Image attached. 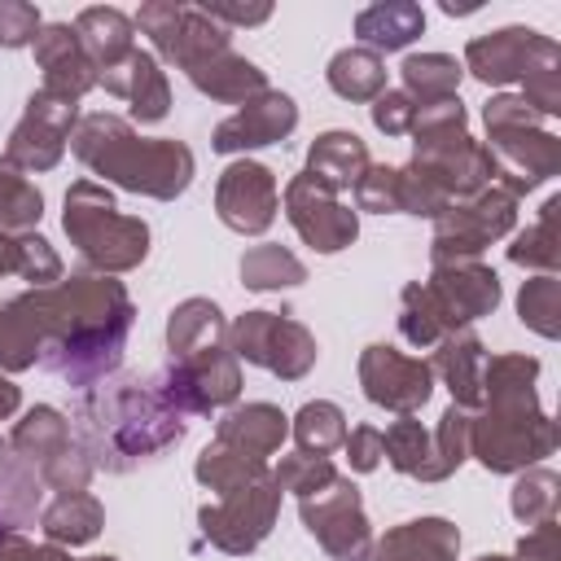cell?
<instances>
[{
    "label": "cell",
    "instance_id": "obj_57",
    "mask_svg": "<svg viewBox=\"0 0 561 561\" xmlns=\"http://www.w3.org/2000/svg\"><path fill=\"white\" fill-rule=\"evenodd\" d=\"M4 272H13V237L0 232V276H4Z\"/></svg>",
    "mask_w": 561,
    "mask_h": 561
},
{
    "label": "cell",
    "instance_id": "obj_45",
    "mask_svg": "<svg viewBox=\"0 0 561 561\" xmlns=\"http://www.w3.org/2000/svg\"><path fill=\"white\" fill-rule=\"evenodd\" d=\"M13 272L22 280H31V289H44V285L61 280V259L39 232H22V237H13Z\"/></svg>",
    "mask_w": 561,
    "mask_h": 561
},
{
    "label": "cell",
    "instance_id": "obj_53",
    "mask_svg": "<svg viewBox=\"0 0 561 561\" xmlns=\"http://www.w3.org/2000/svg\"><path fill=\"white\" fill-rule=\"evenodd\" d=\"M202 13H210L219 26H263L272 18V4H237V0H202Z\"/></svg>",
    "mask_w": 561,
    "mask_h": 561
},
{
    "label": "cell",
    "instance_id": "obj_58",
    "mask_svg": "<svg viewBox=\"0 0 561 561\" xmlns=\"http://www.w3.org/2000/svg\"><path fill=\"white\" fill-rule=\"evenodd\" d=\"M478 561H508V557H500V552H486V557H478Z\"/></svg>",
    "mask_w": 561,
    "mask_h": 561
},
{
    "label": "cell",
    "instance_id": "obj_46",
    "mask_svg": "<svg viewBox=\"0 0 561 561\" xmlns=\"http://www.w3.org/2000/svg\"><path fill=\"white\" fill-rule=\"evenodd\" d=\"M272 478L280 482V491H294V495L302 500V495L320 491L324 482H333L337 469H333L329 456H302V451H294V456H285V460L272 469Z\"/></svg>",
    "mask_w": 561,
    "mask_h": 561
},
{
    "label": "cell",
    "instance_id": "obj_48",
    "mask_svg": "<svg viewBox=\"0 0 561 561\" xmlns=\"http://www.w3.org/2000/svg\"><path fill=\"white\" fill-rule=\"evenodd\" d=\"M39 9L26 0H0V48H26L39 35Z\"/></svg>",
    "mask_w": 561,
    "mask_h": 561
},
{
    "label": "cell",
    "instance_id": "obj_18",
    "mask_svg": "<svg viewBox=\"0 0 561 561\" xmlns=\"http://www.w3.org/2000/svg\"><path fill=\"white\" fill-rule=\"evenodd\" d=\"M486 153L495 162V184L513 197L539 188L561 171V140L543 127H508V131H486Z\"/></svg>",
    "mask_w": 561,
    "mask_h": 561
},
{
    "label": "cell",
    "instance_id": "obj_51",
    "mask_svg": "<svg viewBox=\"0 0 561 561\" xmlns=\"http://www.w3.org/2000/svg\"><path fill=\"white\" fill-rule=\"evenodd\" d=\"M342 451H346V460H351L355 473H373V469L381 465V430H377V425H355V430H346Z\"/></svg>",
    "mask_w": 561,
    "mask_h": 561
},
{
    "label": "cell",
    "instance_id": "obj_23",
    "mask_svg": "<svg viewBox=\"0 0 561 561\" xmlns=\"http://www.w3.org/2000/svg\"><path fill=\"white\" fill-rule=\"evenodd\" d=\"M482 364H486V346L473 329H456L434 346V377H443V386L451 390V403L473 412L482 408Z\"/></svg>",
    "mask_w": 561,
    "mask_h": 561
},
{
    "label": "cell",
    "instance_id": "obj_5",
    "mask_svg": "<svg viewBox=\"0 0 561 561\" xmlns=\"http://www.w3.org/2000/svg\"><path fill=\"white\" fill-rule=\"evenodd\" d=\"M61 228L79 250L83 267H92L96 276L131 272L149 254V224L136 215H123L114 206V193L96 180H75L66 188Z\"/></svg>",
    "mask_w": 561,
    "mask_h": 561
},
{
    "label": "cell",
    "instance_id": "obj_55",
    "mask_svg": "<svg viewBox=\"0 0 561 561\" xmlns=\"http://www.w3.org/2000/svg\"><path fill=\"white\" fill-rule=\"evenodd\" d=\"M18 408H22V390L0 373V421H9Z\"/></svg>",
    "mask_w": 561,
    "mask_h": 561
},
{
    "label": "cell",
    "instance_id": "obj_30",
    "mask_svg": "<svg viewBox=\"0 0 561 561\" xmlns=\"http://www.w3.org/2000/svg\"><path fill=\"white\" fill-rule=\"evenodd\" d=\"M224 342H228V320H224L219 302L184 298V302L171 307V316H167V351H171V359H184L193 351L224 346Z\"/></svg>",
    "mask_w": 561,
    "mask_h": 561
},
{
    "label": "cell",
    "instance_id": "obj_35",
    "mask_svg": "<svg viewBox=\"0 0 561 561\" xmlns=\"http://www.w3.org/2000/svg\"><path fill=\"white\" fill-rule=\"evenodd\" d=\"M272 465L267 460H259V456H245L241 447H228V443H206L202 447V456H197V465H193V478L206 486V491H215V495H228V491H237V486H245V482H254V478H263Z\"/></svg>",
    "mask_w": 561,
    "mask_h": 561
},
{
    "label": "cell",
    "instance_id": "obj_14",
    "mask_svg": "<svg viewBox=\"0 0 561 561\" xmlns=\"http://www.w3.org/2000/svg\"><path fill=\"white\" fill-rule=\"evenodd\" d=\"M75 123H79V105L75 101H61L53 92H31L26 96V110L18 118V127L9 131V145H4V162H13L18 171H53L75 136Z\"/></svg>",
    "mask_w": 561,
    "mask_h": 561
},
{
    "label": "cell",
    "instance_id": "obj_50",
    "mask_svg": "<svg viewBox=\"0 0 561 561\" xmlns=\"http://www.w3.org/2000/svg\"><path fill=\"white\" fill-rule=\"evenodd\" d=\"M482 123H486V131H508V127H539L543 118L526 105V96H522V92H500V96H491V101H486Z\"/></svg>",
    "mask_w": 561,
    "mask_h": 561
},
{
    "label": "cell",
    "instance_id": "obj_1",
    "mask_svg": "<svg viewBox=\"0 0 561 561\" xmlns=\"http://www.w3.org/2000/svg\"><path fill=\"white\" fill-rule=\"evenodd\" d=\"M136 307L114 276H70L44 289H26L0 307V373H26L44 364L57 381L92 390L123 364Z\"/></svg>",
    "mask_w": 561,
    "mask_h": 561
},
{
    "label": "cell",
    "instance_id": "obj_6",
    "mask_svg": "<svg viewBox=\"0 0 561 561\" xmlns=\"http://www.w3.org/2000/svg\"><path fill=\"white\" fill-rule=\"evenodd\" d=\"M9 447L39 473L44 486L61 491H88L92 482V460L83 456V447L75 443V430L66 421V412L35 403L9 434Z\"/></svg>",
    "mask_w": 561,
    "mask_h": 561
},
{
    "label": "cell",
    "instance_id": "obj_8",
    "mask_svg": "<svg viewBox=\"0 0 561 561\" xmlns=\"http://www.w3.org/2000/svg\"><path fill=\"white\" fill-rule=\"evenodd\" d=\"M276 513H280V482L267 469L263 478L219 495L215 504H202L197 508V526H202V539L210 548H219L228 557H245L272 535Z\"/></svg>",
    "mask_w": 561,
    "mask_h": 561
},
{
    "label": "cell",
    "instance_id": "obj_44",
    "mask_svg": "<svg viewBox=\"0 0 561 561\" xmlns=\"http://www.w3.org/2000/svg\"><path fill=\"white\" fill-rule=\"evenodd\" d=\"M381 456L390 460V469H399L403 478H421L425 460H430V430L412 416H399L386 434H381Z\"/></svg>",
    "mask_w": 561,
    "mask_h": 561
},
{
    "label": "cell",
    "instance_id": "obj_4",
    "mask_svg": "<svg viewBox=\"0 0 561 561\" xmlns=\"http://www.w3.org/2000/svg\"><path fill=\"white\" fill-rule=\"evenodd\" d=\"M70 149L105 184H118V188L153 197V202H175L193 184V171H197L193 149L184 140L136 136V127L127 118L105 114V110L101 114H83L75 123Z\"/></svg>",
    "mask_w": 561,
    "mask_h": 561
},
{
    "label": "cell",
    "instance_id": "obj_37",
    "mask_svg": "<svg viewBox=\"0 0 561 561\" xmlns=\"http://www.w3.org/2000/svg\"><path fill=\"white\" fill-rule=\"evenodd\" d=\"M399 75H403V92H408L416 105H430V101L456 96L465 70H460V61L447 57V53H412V57H403Z\"/></svg>",
    "mask_w": 561,
    "mask_h": 561
},
{
    "label": "cell",
    "instance_id": "obj_27",
    "mask_svg": "<svg viewBox=\"0 0 561 561\" xmlns=\"http://www.w3.org/2000/svg\"><path fill=\"white\" fill-rule=\"evenodd\" d=\"M215 438L228 443V447H241L245 456L267 460L289 438V416L276 403H241V408H232V412L219 416Z\"/></svg>",
    "mask_w": 561,
    "mask_h": 561
},
{
    "label": "cell",
    "instance_id": "obj_34",
    "mask_svg": "<svg viewBox=\"0 0 561 561\" xmlns=\"http://www.w3.org/2000/svg\"><path fill=\"white\" fill-rule=\"evenodd\" d=\"M557 215H561V197H548L539 206V219L513 237L508 245V263L513 267H530L539 276H557L561 267V237H557Z\"/></svg>",
    "mask_w": 561,
    "mask_h": 561
},
{
    "label": "cell",
    "instance_id": "obj_21",
    "mask_svg": "<svg viewBox=\"0 0 561 561\" xmlns=\"http://www.w3.org/2000/svg\"><path fill=\"white\" fill-rule=\"evenodd\" d=\"M31 48H35V66L44 70V83H39L44 92H53V96L79 105V96H88V92L96 88V66L88 61V53H83L75 26H66V22H44Z\"/></svg>",
    "mask_w": 561,
    "mask_h": 561
},
{
    "label": "cell",
    "instance_id": "obj_15",
    "mask_svg": "<svg viewBox=\"0 0 561 561\" xmlns=\"http://www.w3.org/2000/svg\"><path fill=\"white\" fill-rule=\"evenodd\" d=\"M359 386L364 399L394 412V416H412L416 408H425L430 390H434V368L421 355H403L386 342H373L359 351Z\"/></svg>",
    "mask_w": 561,
    "mask_h": 561
},
{
    "label": "cell",
    "instance_id": "obj_40",
    "mask_svg": "<svg viewBox=\"0 0 561 561\" xmlns=\"http://www.w3.org/2000/svg\"><path fill=\"white\" fill-rule=\"evenodd\" d=\"M302 280H307V267L285 245H254V250L241 254V285L245 289L272 294V289H294Z\"/></svg>",
    "mask_w": 561,
    "mask_h": 561
},
{
    "label": "cell",
    "instance_id": "obj_17",
    "mask_svg": "<svg viewBox=\"0 0 561 561\" xmlns=\"http://www.w3.org/2000/svg\"><path fill=\"white\" fill-rule=\"evenodd\" d=\"M285 215L294 232L320 254H337L359 237V215L337 193L320 188L311 175H294L285 184Z\"/></svg>",
    "mask_w": 561,
    "mask_h": 561
},
{
    "label": "cell",
    "instance_id": "obj_7",
    "mask_svg": "<svg viewBox=\"0 0 561 561\" xmlns=\"http://www.w3.org/2000/svg\"><path fill=\"white\" fill-rule=\"evenodd\" d=\"M228 351L254 368H267L280 381H302L316 368V337L307 324L280 311H245L228 324Z\"/></svg>",
    "mask_w": 561,
    "mask_h": 561
},
{
    "label": "cell",
    "instance_id": "obj_32",
    "mask_svg": "<svg viewBox=\"0 0 561 561\" xmlns=\"http://www.w3.org/2000/svg\"><path fill=\"white\" fill-rule=\"evenodd\" d=\"M39 500H44L39 473L9 447V438H0V522L13 526V530L31 526L44 513Z\"/></svg>",
    "mask_w": 561,
    "mask_h": 561
},
{
    "label": "cell",
    "instance_id": "obj_10",
    "mask_svg": "<svg viewBox=\"0 0 561 561\" xmlns=\"http://www.w3.org/2000/svg\"><path fill=\"white\" fill-rule=\"evenodd\" d=\"M298 517L307 535L333 557V561H368L373 552V526L359 500V486L351 478H333L320 491L298 500Z\"/></svg>",
    "mask_w": 561,
    "mask_h": 561
},
{
    "label": "cell",
    "instance_id": "obj_52",
    "mask_svg": "<svg viewBox=\"0 0 561 561\" xmlns=\"http://www.w3.org/2000/svg\"><path fill=\"white\" fill-rule=\"evenodd\" d=\"M508 561H561V526L543 522L517 539V552Z\"/></svg>",
    "mask_w": 561,
    "mask_h": 561
},
{
    "label": "cell",
    "instance_id": "obj_22",
    "mask_svg": "<svg viewBox=\"0 0 561 561\" xmlns=\"http://www.w3.org/2000/svg\"><path fill=\"white\" fill-rule=\"evenodd\" d=\"M96 83H101L105 92L123 96V101L131 105V118H136V123H162V118L171 114V83H167L158 57L145 53V48H136L123 66L96 75Z\"/></svg>",
    "mask_w": 561,
    "mask_h": 561
},
{
    "label": "cell",
    "instance_id": "obj_56",
    "mask_svg": "<svg viewBox=\"0 0 561 561\" xmlns=\"http://www.w3.org/2000/svg\"><path fill=\"white\" fill-rule=\"evenodd\" d=\"M22 561H75V557H70V552H66V548H57V543H39V548H35V543H31V548H26V557H22Z\"/></svg>",
    "mask_w": 561,
    "mask_h": 561
},
{
    "label": "cell",
    "instance_id": "obj_29",
    "mask_svg": "<svg viewBox=\"0 0 561 561\" xmlns=\"http://www.w3.org/2000/svg\"><path fill=\"white\" fill-rule=\"evenodd\" d=\"M421 31H425V13H421V4H412V0H381V4L359 9V18H355L359 48H368V53H377V57L408 48Z\"/></svg>",
    "mask_w": 561,
    "mask_h": 561
},
{
    "label": "cell",
    "instance_id": "obj_28",
    "mask_svg": "<svg viewBox=\"0 0 561 561\" xmlns=\"http://www.w3.org/2000/svg\"><path fill=\"white\" fill-rule=\"evenodd\" d=\"M75 35L88 53V61L96 66V75L123 66L131 53H136V22L110 4H92L75 18Z\"/></svg>",
    "mask_w": 561,
    "mask_h": 561
},
{
    "label": "cell",
    "instance_id": "obj_33",
    "mask_svg": "<svg viewBox=\"0 0 561 561\" xmlns=\"http://www.w3.org/2000/svg\"><path fill=\"white\" fill-rule=\"evenodd\" d=\"M399 333H403V342H412L416 351L438 346L447 333H456L451 316L443 311V302L430 294L425 280H408V285H403V294H399Z\"/></svg>",
    "mask_w": 561,
    "mask_h": 561
},
{
    "label": "cell",
    "instance_id": "obj_16",
    "mask_svg": "<svg viewBox=\"0 0 561 561\" xmlns=\"http://www.w3.org/2000/svg\"><path fill=\"white\" fill-rule=\"evenodd\" d=\"M276 210H280V188L263 162L241 158V162L224 167V175L215 184V215L224 228H232L241 237H259L276 224Z\"/></svg>",
    "mask_w": 561,
    "mask_h": 561
},
{
    "label": "cell",
    "instance_id": "obj_36",
    "mask_svg": "<svg viewBox=\"0 0 561 561\" xmlns=\"http://www.w3.org/2000/svg\"><path fill=\"white\" fill-rule=\"evenodd\" d=\"M329 88L342 96V101H377L386 92V61L368 48H342L333 53L329 70H324Z\"/></svg>",
    "mask_w": 561,
    "mask_h": 561
},
{
    "label": "cell",
    "instance_id": "obj_47",
    "mask_svg": "<svg viewBox=\"0 0 561 561\" xmlns=\"http://www.w3.org/2000/svg\"><path fill=\"white\" fill-rule=\"evenodd\" d=\"M355 206L368 215H399V167L373 162L355 184Z\"/></svg>",
    "mask_w": 561,
    "mask_h": 561
},
{
    "label": "cell",
    "instance_id": "obj_39",
    "mask_svg": "<svg viewBox=\"0 0 561 561\" xmlns=\"http://www.w3.org/2000/svg\"><path fill=\"white\" fill-rule=\"evenodd\" d=\"M557 504H561V478L552 469L530 465V469L517 473V482L508 491V508L526 530H535L543 522H557Z\"/></svg>",
    "mask_w": 561,
    "mask_h": 561
},
{
    "label": "cell",
    "instance_id": "obj_59",
    "mask_svg": "<svg viewBox=\"0 0 561 561\" xmlns=\"http://www.w3.org/2000/svg\"><path fill=\"white\" fill-rule=\"evenodd\" d=\"M88 561H118V557H88Z\"/></svg>",
    "mask_w": 561,
    "mask_h": 561
},
{
    "label": "cell",
    "instance_id": "obj_13",
    "mask_svg": "<svg viewBox=\"0 0 561 561\" xmlns=\"http://www.w3.org/2000/svg\"><path fill=\"white\" fill-rule=\"evenodd\" d=\"M158 390L184 416H202V412L228 408L241 394V359L228 351V342L193 351V355L167 364V373L158 377Z\"/></svg>",
    "mask_w": 561,
    "mask_h": 561
},
{
    "label": "cell",
    "instance_id": "obj_2",
    "mask_svg": "<svg viewBox=\"0 0 561 561\" xmlns=\"http://www.w3.org/2000/svg\"><path fill=\"white\" fill-rule=\"evenodd\" d=\"M184 438V412L167 403L158 381L118 377L79 394L75 403V443L92 469L127 473L145 460H158Z\"/></svg>",
    "mask_w": 561,
    "mask_h": 561
},
{
    "label": "cell",
    "instance_id": "obj_31",
    "mask_svg": "<svg viewBox=\"0 0 561 561\" xmlns=\"http://www.w3.org/2000/svg\"><path fill=\"white\" fill-rule=\"evenodd\" d=\"M101 526H105V508L88 491H61L39 513V530L57 548H83V543H92L101 535Z\"/></svg>",
    "mask_w": 561,
    "mask_h": 561
},
{
    "label": "cell",
    "instance_id": "obj_11",
    "mask_svg": "<svg viewBox=\"0 0 561 561\" xmlns=\"http://www.w3.org/2000/svg\"><path fill=\"white\" fill-rule=\"evenodd\" d=\"M136 31H145L153 39V53L180 70H193L197 61H206L210 53L232 48L228 26H219L210 13H202V4H180V0H149L140 4V13L131 18Z\"/></svg>",
    "mask_w": 561,
    "mask_h": 561
},
{
    "label": "cell",
    "instance_id": "obj_49",
    "mask_svg": "<svg viewBox=\"0 0 561 561\" xmlns=\"http://www.w3.org/2000/svg\"><path fill=\"white\" fill-rule=\"evenodd\" d=\"M368 114H373V127H377L381 136H408V131H412V118H416V101H412L408 92L386 88V92L368 105Z\"/></svg>",
    "mask_w": 561,
    "mask_h": 561
},
{
    "label": "cell",
    "instance_id": "obj_54",
    "mask_svg": "<svg viewBox=\"0 0 561 561\" xmlns=\"http://www.w3.org/2000/svg\"><path fill=\"white\" fill-rule=\"evenodd\" d=\"M26 548H31V543L22 539V530H13V526L0 522V561H22Z\"/></svg>",
    "mask_w": 561,
    "mask_h": 561
},
{
    "label": "cell",
    "instance_id": "obj_9",
    "mask_svg": "<svg viewBox=\"0 0 561 561\" xmlns=\"http://www.w3.org/2000/svg\"><path fill=\"white\" fill-rule=\"evenodd\" d=\"M517 224V197L504 193L500 184H486L482 193L451 202L438 219H434V237H430V259L434 263H451V259H478L491 241L508 237Z\"/></svg>",
    "mask_w": 561,
    "mask_h": 561
},
{
    "label": "cell",
    "instance_id": "obj_19",
    "mask_svg": "<svg viewBox=\"0 0 561 561\" xmlns=\"http://www.w3.org/2000/svg\"><path fill=\"white\" fill-rule=\"evenodd\" d=\"M298 127V105L289 92H259L250 96L232 118H224L210 136V149L215 153H245V149H263V145H276L285 140L289 131Z\"/></svg>",
    "mask_w": 561,
    "mask_h": 561
},
{
    "label": "cell",
    "instance_id": "obj_25",
    "mask_svg": "<svg viewBox=\"0 0 561 561\" xmlns=\"http://www.w3.org/2000/svg\"><path fill=\"white\" fill-rule=\"evenodd\" d=\"M373 167V158H368V145L355 136V131H342V127H333V131H320L316 140H311V149H307V171L302 175H311L320 188H329V193H346V188H355L359 184V175Z\"/></svg>",
    "mask_w": 561,
    "mask_h": 561
},
{
    "label": "cell",
    "instance_id": "obj_12",
    "mask_svg": "<svg viewBox=\"0 0 561 561\" xmlns=\"http://www.w3.org/2000/svg\"><path fill=\"white\" fill-rule=\"evenodd\" d=\"M552 66H561V44L530 26H500V31L473 35L460 61V70H469L478 83H491V88L526 83L530 75Z\"/></svg>",
    "mask_w": 561,
    "mask_h": 561
},
{
    "label": "cell",
    "instance_id": "obj_26",
    "mask_svg": "<svg viewBox=\"0 0 561 561\" xmlns=\"http://www.w3.org/2000/svg\"><path fill=\"white\" fill-rule=\"evenodd\" d=\"M184 75H188V83H193L202 96L224 101V105H245L250 96L267 92V75H263L250 57H241V53H232V48L210 53L206 61H197V66L184 70Z\"/></svg>",
    "mask_w": 561,
    "mask_h": 561
},
{
    "label": "cell",
    "instance_id": "obj_24",
    "mask_svg": "<svg viewBox=\"0 0 561 561\" xmlns=\"http://www.w3.org/2000/svg\"><path fill=\"white\" fill-rule=\"evenodd\" d=\"M460 530L447 517H416L373 539L368 561H456Z\"/></svg>",
    "mask_w": 561,
    "mask_h": 561
},
{
    "label": "cell",
    "instance_id": "obj_41",
    "mask_svg": "<svg viewBox=\"0 0 561 561\" xmlns=\"http://www.w3.org/2000/svg\"><path fill=\"white\" fill-rule=\"evenodd\" d=\"M289 434H294L302 456H333L342 447V438H346V412L337 403H329V399H311V403L298 408Z\"/></svg>",
    "mask_w": 561,
    "mask_h": 561
},
{
    "label": "cell",
    "instance_id": "obj_20",
    "mask_svg": "<svg viewBox=\"0 0 561 561\" xmlns=\"http://www.w3.org/2000/svg\"><path fill=\"white\" fill-rule=\"evenodd\" d=\"M425 285L443 302V311L451 316L456 329H469L473 320H482V316H491L500 307V276L482 259L434 263V272H430Z\"/></svg>",
    "mask_w": 561,
    "mask_h": 561
},
{
    "label": "cell",
    "instance_id": "obj_3",
    "mask_svg": "<svg viewBox=\"0 0 561 561\" xmlns=\"http://www.w3.org/2000/svg\"><path fill=\"white\" fill-rule=\"evenodd\" d=\"M535 355H486L482 364V412L469 416V456L486 473H522L552 456L557 421L535 394Z\"/></svg>",
    "mask_w": 561,
    "mask_h": 561
},
{
    "label": "cell",
    "instance_id": "obj_42",
    "mask_svg": "<svg viewBox=\"0 0 561 561\" xmlns=\"http://www.w3.org/2000/svg\"><path fill=\"white\" fill-rule=\"evenodd\" d=\"M39 215H44V193L13 167V162H4L0 158V232L9 237V232H31L35 224H39Z\"/></svg>",
    "mask_w": 561,
    "mask_h": 561
},
{
    "label": "cell",
    "instance_id": "obj_38",
    "mask_svg": "<svg viewBox=\"0 0 561 561\" xmlns=\"http://www.w3.org/2000/svg\"><path fill=\"white\" fill-rule=\"evenodd\" d=\"M469 416L473 412H465L456 403L438 416V430L430 434V460H425L416 482H443V478H451L469 460Z\"/></svg>",
    "mask_w": 561,
    "mask_h": 561
},
{
    "label": "cell",
    "instance_id": "obj_43",
    "mask_svg": "<svg viewBox=\"0 0 561 561\" xmlns=\"http://www.w3.org/2000/svg\"><path fill=\"white\" fill-rule=\"evenodd\" d=\"M517 320L530 333L552 342L561 333V280L557 276H530L517 294Z\"/></svg>",
    "mask_w": 561,
    "mask_h": 561
}]
</instances>
